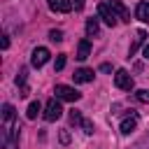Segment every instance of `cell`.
Returning a JSON list of instances; mask_svg holds the SVG:
<instances>
[{"label":"cell","instance_id":"484cf974","mask_svg":"<svg viewBox=\"0 0 149 149\" xmlns=\"http://www.w3.org/2000/svg\"><path fill=\"white\" fill-rule=\"evenodd\" d=\"M9 47V40H7V35H2V49H7Z\"/></svg>","mask_w":149,"mask_h":149},{"label":"cell","instance_id":"d4e9b609","mask_svg":"<svg viewBox=\"0 0 149 149\" xmlns=\"http://www.w3.org/2000/svg\"><path fill=\"white\" fill-rule=\"evenodd\" d=\"M142 56H144V58H147V61H149V42H147V44H144V49H142Z\"/></svg>","mask_w":149,"mask_h":149},{"label":"cell","instance_id":"9a60e30c","mask_svg":"<svg viewBox=\"0 0 149 149\" xmlns=\"http://www.w3.org/2000/svg\"><path fill=\"white\" fill-rule=\"evenodd\" d=\"M98 30H100L98 19H88V21H86V35H88V37H93V35H98Z\"/></svg>","mask_w":149,"mask_h":149},{"label":"cell","instance_id":"52a82bcc","mask_svg":"<svg viewBox=\"0 0 149 149\" xmlns=\"http://www.w3.org/2000/svg\"><path fill=\"white\" fill-rule=\"evenodd\" d=\"M93 77H95V72H93L91 68H79V70H74V74H72V79H74L77 84H88V81H93Z\"/></svg>","mask_w":149,"mask_h":149},{"label":"cell","instance_id":"7c38bea8","mask_svg":"<svg viewBox=\"0 0 149 149\" xmlns=\"http://www.w3.org/2000/svg\"><path fill=\"white\" fill-rule=\"evenodd\" d=\"M91 56V42L88 40H81L79 44H77V58L79 61H86Z\"/></svg>","mask_w":149,"mask_h":149},{"label":"cell","instance_id":"5bb4252c","mask_svg":"<svg viewBox=\"0 0 149 149\" xmlns=\"http://www.w3.org/2000/svg\"><path fill=\"white\" fill-rule=\"evenodd\" d=\"M144 40H147V33H144V30H137V33H135V42L130 44V49H128V54L133 56V54L137 51V47H140V44H144Z\"/></svg>","mask_w":149,"mask_h":149},{"label":"cell","instance_id":"9c48e42d","mask_svg":"<svg viewBox=\"0 0 149 149\" xmlns=\"http://www.w3.org/2000/svg\"><path fill=\"white\" fill-rule=\"evenodd\" d=\"M135 126H137V114L133 112L130 116H126V119L121 121V133H123V135H130V133L135 130Z\"/></svg>","mask_w":149,"mask_h":149},{"label":"cell","instance_id":"8992f818","mask_svg":"<svg viewBox=\"0 0 149 149\" xmlns=\"http://www.w3.org/2000/svg\"><path fill=\"white\" fill-rule=\"evenodd\" d=\"M49 56H51V54H49L47 47H35L33 54H30V65H33V68H42V65L49 61Z\"/></svg>","mask_w":149,"mask_h":149},{"label":"cell","instance_id":"ffe728a7","mask_svg":"<svg viewBox=\"0 0 149 149\" xmlns=\"http://www.w3.org/2000/svg\"><path fill=\"white\" fill-rule=\"evenodd\" d=\"M49 40L51 42H63V30H49Z\"/></svg>","mask_w":149,"mask_h":149},{"label":"cell","instance_id":"5b68a950","mask_svg":"<svg viewBox=\"0 0 149 149\" xmlns=\"http://www.w3.org/2000/svg\"><path fill=\"white\" fill-rule=\"evenodd\" d=\"M114 84H116V88H121V91H130L133 86H135V81H133V77H130V72L128 70H116V74H114Z\"/></svg>","mask_w":149,"mask_h":149},{"label":"cell","instance_id":"7a4b0ae2","mask_svg":"<svg viewBox=\"0 0 149 149\" xmlns=\"http://www.w3.org/2000/svg\"><path fill=\"white\" fill-rule=\"evenodd\" d=\"M54 93H56V98H58V100H68V102H77V100L81 98V93H79L77 88L65 86V84H58Z\"/></svg>","mask_w":149,"mask_h":149},{"label":"cell","instance_id":"d6986e66","mask_svg":"<svg viewBox=\"0 0 149 149\" xmlns=\"http://www.w3.org/2000/svg\"><path fill=\"white\" fill-rule=\"evenodd\" d=\"M135 98H137L140 102H149V88H140V91L135 93Z\"/></svg>","mask_w":149,"mask_h":149},{"label":"cell","instance_id":"8fae6325","mask_svg":"<svg viewBox=\"0 0 149 149\" xmlns=\"http://www.w3.org/2000/svg\"><path fill=\"white\" fill-rule=\"evenodd\" d=\"M135 16H137L142 23H149V2H147V0L137 2V7H135Z\"/></svg>","mask_w":149,"mask_h":149},{"label":"cell","instance_id":"ac0fdd59","mask_svg":"<svg viewBox=\"0 0 149 149\" xmlns=\"http://www.w3.org/2000/svg\"><path fill=\"white\" fill-rule=\"evenodd\" d=\"M65 68V54H58L56 56V63H54V70L58 72V70H63Z\"/></svg>","mask_w":149,"mask_h":149},{"label":"cell","instance_id":"cb8c5ba5","mask_svg":"<svg viewBox=\"0 0 149 149\" xmlns=\"http://www.w3.org/2000/svg\"><path fill=\"white\" fill-rule=\"evenodd\" d=\"M100 70H102V72H112V65H109V63H102Z\"/></svg>","mask_w":149,"mask_h":149},{"label":"cell","instance_id":"ba28073f","mask_svg":"<svg viewBox=\"0 0 149 149\" xmlns=\"http://www.w3.org/2000/svg\"><path fill=\"white\" fill-rule=\"evenodd\" d=\"M47 5L51 12H58V14H68L72 9V0H47Z\"/></svg>","mask_w":149,"mask_h":149},{"label":"cell","instance_id":"2e32d148","mask_svg":"<svg viewBox=\"0 0 149 149\" xmlns=\"http://www.w3.org/2000/svg\"><path fill=\"white\" fill-rule=\"evenodd\" d=\"M40 109H42V107H40V102L35 100V102H30V105H28V112H26V116H28V119H37Z\"/></svg>","mask_w":149,"mask_h":149},{"label":"cell","instance_id":"30bf717a","mask_svg":"<svg viewBox=\"0 0 149 149\" xmlns=\"http://www.w3.org/2000/svg\"><path fill=\"white\" fill-rule=\"evenodd\" d=\"M109 7L119 14L121 21H130V14H128V9H126V5H123L121 0H109Z\"/></svg>","mask_w":149,"mask_h":149},{"label":"cell","instance_id":"4fadbf2b","mask_svg":"<svg viewBox=\"0 0 149 149\" xmlns=\"http://www.w3.org/2000/svg\"><path fill=\"white\" fill-rule=\"evenodd\" d=\"M26 74H28V70H26V68H19V72H16V84L21 86V95H23V98L28 95V86H26Z\"/></svg>","mask_w":149,"mask_h":149},{"label":"cell","instance_id":"6da1fadb","mask_svg":"<svg viewBox=\"0 0 149 149\" xmlns=\"http://www.w3.org/2000/svg\"><path fill=\"white\" fill-rule=\"evenodd\" d=\"M16 130V126H14V107L7 102V105H2V147H7L9 149V135Z\"/></svg>","mask_w":149,"mask_h":149},{"label":"cell","instance_id":"e0dca14e","mask_svg":"<svg viewBox=\"0 0 149 149\" xmlns=\"http://www.w3.org/2000/svg\"><path fill=\"white\" fill-rule=\"evenodd\" d=\"M70 123H74V126H81V123H84V116H81L77 109H70Z\"/></svg>","mask_w":149,"mask_h":149},{"label":"cell","instance_id":"3957f363","mask_svg":"<svg viewBox=\"0 0 149 149\" xmlns=\"http://www.w3.org/2000/svg\"><path fill=\"white\" fill-rule=\"evenodd\" d=\"M98 16H100L109 28H114L116 21H119V16H116V12L109 7V2H100V5H98Z\"/></svg>","mask_w":149,"mask_h":149},{"label":"cell","instance_id":"44dd1931","mask_svg":"<svg viewBox=\"0 0 149 149\" xmlns=\"http://www.w3.org/2000/svg\"><path fill=\"white\" fill-rule=\"evenodd\" d=\"M81 128H84V133H86V135H91V133H93V123H91L88 119H84V123H81Z\"/></svg>","mask_w":149,"mask_h":149},{"label":"cell","instance_id":"7402d4cb","mask_svg":"<svg viewBox=\"0 0 149 149\" xmlns=\"http://www.w3.org/2000/svg\"><path fill=\"white\" fill-rule=\"evenodd\" d=\"M61 142H63V144H68V142H70V133H68V128H63V130H61Z\"/></svg>","mask_w":149,"mask_h":149},{"label":"cell","instance_id":"603a6c76","mask_svg":"<svg viewBox=\"0 0 149 149\" xmlns=\"http://www.w3.org/2000/svg\"><path fill=\"white\" fill-rule=\"evenodd\" d=\"M72 7H74V9H84V0H74Z\"/></svg>","mask_w":149,"mask_h":149},{"label":"cell","instance_id":"277c9868","mask_svg":"<svg viewBox=\"0 0 149 149\" xmlns=\"http://www.w3.org/2000/svg\"><path fill=\"white\" fill-rule=\"evenodd\" d=\"M44 121H56V119H61L63 116V107H61V102L56 100V98H51L47 105H44Z\"/></svg>","mask_w":149,"mask_h":149}]
</instances>
